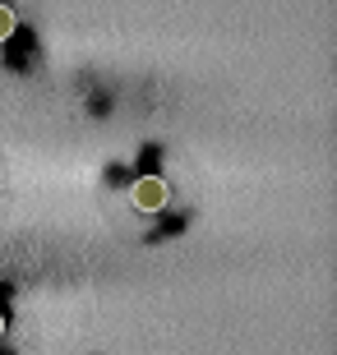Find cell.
Returning <instances> with one entry per match:
<instances>
[{
	"instance_id": "1",
	"label": "cell",
	"mask_w": 337,
	"mask_h": 355,
	"mask_svg": "<svg viewBox=\"0 0 337 355\" xmlns=\"http://www.w3.org/2000/svg\"><path fill=\"white\" fill-rule=\"evenodd\" d=\"M130 198H134V208H139V212H157V208H167L171 189H167L162 175H139L134 189H130Z\"/></svg>"
},
{
	"instance_id": "2",
	"label": "cell",
	"mask_w": 337,
	"mask_h": 355,
	"mask_svg": "<svg viewBox=\"0 0 337 355\" xmlns=\"http://www.w3.org/2000/svg\"><path fill=\"white\" fill-rule=\"evenodd\" d=\"M10 33H14V10H10V5H0V42L10 37Z\"/></svg>"
},
{
	"instance_id": "3",
	"label": "cell",
	"mask_w": 337,
	"mask_h": 355,
	"mask_svg": "<svg viewBox=\"0 0 337 355\" xmlns=\"http://www.w3.org/2000/svg\"><path fill=\"white\" fill-rule=\"evenodd\" d=\"M0 337H5V314H0Z\"/></svg>"
}]
</instances>
